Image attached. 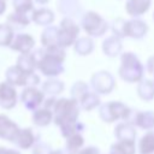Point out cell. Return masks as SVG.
<instances>
[{"label": "cell", "mask_w": 154, "mask_h": 154, "mask_svg": "<svg viewBox=\"0 0 154 154\" xmlns=\"http://www.w3.org/2000/svg\"><path fill=\"white\" fill-rule=\"evenodd\" d=\"M123 67L120 70V75L124 79L129 82H135L138 81L142 76V69L140 63L135 59L132 54H125L123 57Z\"/></svg>", "instance_id": "cell-3"}, {"label": "cell", "mask_w": 154, "mask_h": 154, "mask_svg": "<svg viewBox=\"0 0 154 154\" xmlns=\"http://www.w3.org/2000/svg\"><path fill=\"white\" fill-rule=\"evenodd\" d=\"M114 81L109 73L100 72L93 77V87L97 93L107 94L113 89Z\"/></svg>", "instance_id": "cell-13"}, {"label": "cell", "mask_w": 154, "mask_h": 154, "mask_svg": "<svg viewBox=\"0 0 154 154\" xmlns=\"http://www.w3.org/2000/svg\"><path fill=\"white\" fill-rule=\"evenodd\" d=\"M87 93H88V88H87V85H85L84 83H82V82L75 84V87H73L72 90H71L72 99L76 100L77 102L81 101V99H82Z\"/></svg>", "instance_id": "cell-31"}, {"label": "cell", "mask_w": 154, "mask_h": 154, "mask_svg": "<svg viewBox=\"0 0 154 154\" xmlns=\"http://www.w3.org/2000/svg\"><path fill=\"white\" fill-rule=\"evenodd\" d=\"M29 17L26 16V13H22V12H12L11 14H8L7 17V24L13 29V30H19L23 26H26L29 24Z\"/></svg>", "instance_id": "cell-20"}, {"label": "cell", "mask_w": 154, "mask_h": 154, "mask_svg": "<svg viewBox=\"0 0 154 154\" xmlns=\"http://www.w3.org/2000/svg\"><path fill=\"white\" fill-rule=\"evenodd\" d=\"M126 123H130L135 128L137 126L143 130L150 131L154 129V112H152V111L138 112V111L131 109V113H130Z\"/></svg>", "instance_id": "cell-5"}, {"label": "cell", "mask_w": 154, "mask_h": 154, "mask_svg": "<svg viewBox=\"0 0 154 154\" xmlns=\"http://www.w3.org/2000/svg\"><path fill=\"white\" fill-rule=\"evenodd\" d=\"M35 45L34 38L28 34H17L13 37V41L11 43V49L17 51L20 54H29Z\"/></svg>", "instance_id": "cell-10"}, {"label": "cell", "mask_w": 154, "mask_h": 154, "mask_svg": "<svg viewBox=\"0 0 154 154\" xmlns=\"http://www.w3.org/2000/svg\"><path fill=\"white\" fill-rule=\"evenodd\" d=\"M37 142H40V134L35 131L32 128H24L19 130L13 143L17 146V148L28 150V149H32V147Z\"/></svg>", "instance_id": "cell-4"}, {"label": "cell", "mask_w": 154, "mask_h": 154, "mask_svg": "<svg viewBox=\"0 0 154 154\" xmlns=\"http://www.w3.org/2000/svg\"><path fill=\"white\" fill-rule=\"evenodd\" d=\"M52 154H69L66 149H55L52 152Z\"/></svg>", "instance_id": "cell-38"}, {"label": "cell", "mask_w": 154, "mask_h": 154, "mask_svg": "<svg viewBox=\"0 0 154 154\" xmlns=\"http://www.w3.org/2000/svg\"><path fill=\"white\" fill-rule=\"evenodd\" d=\"M26 73L22 72L17 66H11L6 70L5 72V77H6V82L13 87L16 85H24L26 83Z\"/></svg>", "instance_id": "cell-15"}, {"label": "cell", "mask_w": 154, "mask_h": 154, "mask_svg": "<svg viewBox=\"0 0 154 154\" xmlns=\"http://www.w3.org/2000/svg\"><path fill=\"white\" fill-rule=\"evenodd\" d=\"M146 24H143L140 20H134L125 23V35H131L135 37H141L146 32Z\"/></svg>", "instance_id": "cell-23"}, {"label": "cell", "mask_w": 154, "mask_h": 154, "mask_svg": "<svg viewBox=\"0 0 154 154\" xmlns=\"http://www.w3.org/2000/svg\"><path fill=\"white\" fill-rule=\"evenodd\" d=\"M41 42L46 47L57 46V43H58V29L54 26L47 28L41 35Z\"/></svg>", "instance_id": "cell-24"}, {"label": "cell", "mask_w": 154, "mask_h": 154, "mask_svg": "<svg viewBox=\"0 0 154 154\" xmlns=\"http://www.w3.org/2000/svg\"><path fill=\"white\" fill-rule=\"evenodd\" d=\"M76 34H78V26L71 19H64L61 22V29L58 30V45L60 46L71 45Z\"/></svg>", "instance_id": "cell-8"}, {"label": "cell", "mask_w": 154, "mask_h": 154, "mask_svg": "<svg viewBox=\"0 0 154 154\" xmlns=\"http://www.w3.org/2000/svg\"><path fill=\"white\" fill-rule=\"evenodd\" d=\"M14 37V31L13 29L6 23V24H0V46H11L12 41Z\"/></svg>", "instance_id": "cell-26"}, {"label": "cell", "mask_w": 154, "mask_h": 154, "mask_svg": "<svg viewBox=\"0 0 154 154\" xmlns=\"http://www.w3.org/2000/svg\"><path fill=\"white\" fill-rule=\"evenodd\" d=\"M63 89H64V84H63V82H60L58 79H48L42 85V91L51 96L60 94L63 91Z\"/></svg>", "instance_id": "cell-25"}, {"label": "cell", "mask_w": 154, "mask_h": 154, "mask_svg": "<svg viewBox=\"0 0 154 154\" xmlns=\"http://www.w3.org/2000/svg\"><path fill=\"white\" fill-rule=\"evenodd\" d=\"M36 2H38V4H45V2H47L48 0H35Z\"/></svg>", "instance_id": "cell-39"}, {"label": "cell", "mask_w": 154, "mask_h": 154, "mask_svg": "<svg viewBox=\"0 0 154 154\" xmlns=\"http://www.w3.org/2000/svg\"><path fill=\"white\" fill-rule=\"evenodd\" d=\"M105 47V52L108 54L109 53V49H113V54L118 53L119 52V48H120V43L118 40H116L114 37H109V40H107L103 45Z\"/></svg>", "instance_id": "cell-34"}, {"label": "cell", "mask_w": 154, "mask_h": 154, "mask_svg": "<svg viewBox=\"0 0 154 154\" xmlns=\"http://www.w3.org/2000/svg\"><path fill=\"white\" fill-rule=\"evenodd\" d=\"M69 154H101L99 148L97 147H94V146H87V147H83L82 149L75 152V153H69Z\"/></svg>", "instance_id": "cell-35"}, {"label": "cell", "mask_w": 154, "mask_h": 154, "mask_svg": "<svg viewBox=\"0 0 154 154\" xmlns=\"http://www.w3.org/2000/svg\"><path fill=\"white\" fill-rule=\"evenodd\" d=\"M20 128L11 120L7 116L0 114V138L8 141V142H14Z\"/></svg>", "instance_id": "cell-9"}, {"label": "cell", "mask_w": 154, "mask_h": 154, "mask_svg": "<svg viewBox=\"0 0 154 154\" xmlns=\"http://www.w3.org/2000/svg\"><path fill=\"white\" fill-rule=\"evenodd\" d=\"M137 91L141 99L150 101L152 99H154V83H152L150 81H144L138 85Z\"/></svg>", "instance_id": "cell-29"}, {"label": "cell", "mask_w": 154, "mask_h": 154, "mask_svg": "<svg viewBox=\"0 0 154 154\" xmlns=\"http://www.w3.org/2000/svg\"><path fill=\"white\" fill-rule=\"evenodd\" d=\"M83 26L85 28V31L93 35H100L105 31L106 24L105 22L95 13H88L83 19Z\"/></svg>", "instance_id": "cell-11"}, {"label": "cell", "mask_w": 154, "mask_h": 154, "mask_svg": "<svg viewBox=\"0 0 154 154\" xmlns=\"http://www.w3.org/2000/svg\"><path fill=\"white\" fill-rule=\"evenodd\" d=\"M37 67L41 70V72L46 76H57L63 71V67L60 65V61H58L54 58H51L48 55H43V58L37 64Z\"/></svg>", "instance_id": "cell-12"}, {"label": "cell", "mask_w": 154, "mask_h": 154, "mask_svg": "<svg viewBox=\"0 0 154 154\" xmlns=\"http://www.w3.org/2000/svg\"><path fill=\"white\" fill-rule=\"evenodd\" d=\"M6 10V0H0V16L5 12Z\"/></svg>", "instance_id": "cell-37"}, {"label": "cell", "mask_w": 154, "mask_h": 154, "mask_svg": "<svg viewBox=\"0 0 154 154\" xmlns=\"http://www.w3.org/2000/svg\"><path fill=\"white\" fill-rule=\"evenodd\" d=\"M32 20L40 25H46V24H49L53 18H54V14L52 11H49L48 8H38L36 11L32 12Z\"/></svg>", "instance_id": "cell-22"}, {"label": "cell", "mask_w": 154, "mask_h": 154, "mask_svg": "<svg viewBox=\"0 0 154 154\" xmlns=\"http://www.w3.org/2000/svg\"><path fill=\"white\" fill-rule=\"evenodd\" d=\"M137 149L140 154H154V130L147 131L140 138Z\"/></svg>", "instance_id": "cell-18"}, {"label": "cell", "mask_w": 154, "mask_h": 154, "mask_svg": "<svg viewBox=\"0 0 154 154\" xmlns=\"http://www.w3.org/2000/svg\"><path fill=\"white\" fill-rule=\"evenodd\" d=\"M17 105L16 88L7 82L0 83V107L4 109H12Z\"/></svg>", "instance_id": "cell-7"}, {"label": "cell", "mask_w": 154, "mask_h": 154, "mask_svg": "<svg viewBox=\"0 0 154 154\" xmlns=\"http://www.w3.org/2000/svg\"><path fill=\"white\" fill-rule=\"evenodd\" d=\"M149 6V0H129L126 7L129 13L131 14H140L147 11Z\"/></svg>", "instance_id": "cell-28"}, {"label": "cell", "mask_w": 154, "mask_h": 154, "mask_svg": "<svg viewBox=\"0 0 154 154\" xmlns=\"http://www.w3.org/2000/svg\"><path fill=\"white\" fill-rule=\"evenodd\" d=\"M130 113H131V109L128 106H125L122 102H116V101L103 103L99 109L100 118L105 123H113L119 119L126 122L129 119Z\"/></svg>", "instance_id": "cell-2"}, {"label": "cell", "mask_w": 154, "mask_h": 154, "mask_svg": "<svg viewBox=\"0 0 154 154\" xmlns=\"http://www.w3.org/2000/svg\"><path fill=\"white\" fill-rule=\"evenodd\" d=\"M31 119L36 126L43 128V126L49 125L53 122V112L51 109L45 108V107H40L36 111H34Z\"/></svg>", "instance_id": "cell-16"}, {"label": "cell", "mask_w": 154, "mask_h": 154, "mask_svg": "<svg viewBox=\"0 0 154 154\" xmlns=\"http://www.w3.org/2000/svg\"><path fill=\"white\" fill-rule=\"evenodd\" d=\"M84 146V137L82 136L81 132H75L72 135H70L69 137H66V142H65V147L67 153H75L79 149H82Z\"/></svg>", "instance_id": "cell-21"}, {"label": "cell", "mask_w": 154, "mask_h": 154, "mask_svg": "<svg viewBox=\"0 0 154 154\" xmlns=\"http://www.w3.org/2000/svg\"><path fill=\"white\" fill-rule=\"evenodd\" d=\"M114 136L117 138V141H136L137 137V132H136V128L134 125H131L130 123L123 122L116 125L114 128Z\"/></svg>", "instance_id": "cell-14"}, {"label": "cell", "mask_w": 154, "mask_h": 154, "mask_svg": "<svg viewBox=\"0 0 154 154\" xmlns=\"http://www.w3.org/2000/svg\"><path fill=\"white\" fill-rule=\"evenodd\" d=\"M91 47H93V43H91L90 40H88V38H82V40H79V41L77 42V45H76V51H78L79 53L84 54V53L90 52Z\"/></svg>", "instance_id": "cell-33"}, {"label": "cell", "mask_w": 154, "mask_h": 154, "mask_svg": "<svg viewBox=\"0 0 154 154\" xmlns=\"http://www.w3.org/2000/svg\"><path fill=\"white\" fill-rule=\"evenodd\" d=\"M136 143L132 141H117L111 146L108 154H136Z\"/></svg>", "instance_id": "cell-17"}, {"label": "cell", "mask_w": 154, "mask_h": 154, "mask_svg": "<svg viewBox=\"0 0 154 154\" xmlns=\"http://www.w3.org/2000/svg\"><path fill=\"white\" fill-rule=\"evenodd\" d=\"M52 152H53V149L48 143L40 141L32 147L31 154H52Z\"/></svg>", "instance_id": "cell-32"}, {"label": "cell", "mask_w": 154, "mask_h": 154, "mask_svg": "<svg viewBox=\"0 0 154 154\" xmlns=\"http://www.w3.org/2000/svg\"><path fill=\"white\" fill-rule=\"evenodd\" d=\"M12 5L16 12L26 13L32 10V1L31 0H12Z\"/></svg>", "instance_id": "cell-30"}, {"label": "cell", "mask_w": 154, "mask_h": 154, "mask_svg": "<svg viewBox=\"0 0 154 154\" xmlns=\"http://www.w3.org/2000/svg\"><path fill=\"white\" fill-rule=\"evenodd\" d=\"M43 91L37 88H25L20 94V101L29 111H36L43 102Z\"/></svg>", "instance_id": "cell-6"}, {"label": "cell", "mask_w": 154, "mask_h": 154, "mask_svg": "<svg viewBox=\"0 0 154 154\" xmlns=\"http://www.w3.org/2000/svg\"><path fill=\"white\" fill-rule=\"evenodd\" d=\"M16 66L22 72H24L26 75H30V73H34V70L37 65H36V61H35L32 54L29 53V54H20L17 59V65Z\"/></svg>", "instance_id": "cell-19"}, {"label": "cell", "mask_w": 154, "mask_h": 154, "mask_svg": "<svg viewBox=\"0 0 154 154\" xmlns=\"http://www.w3.org/2000/svg\"><path fill=\"white\" fill-rule=\"evenodd\" d=\"M78 102L73 99H59L53 108V122L59 126L60 134L66 138L75 132H82L84 125L78 122Z\"/></svg>", "instance_id": "cell-1"}, {"label": "cell", "mask_w": 154, "mask_h": 154, "mask_svg": "<svg viewBox=\"0 0 154 154\" xmlns=\"http://www.w3.org/2000/svg\"><path fill=\"white\" fill-rule=\"evenodd\" d=\"M81 107L84 111H91L95 107H97L100 105V99L96 94L94 93H87L82 99H81Z\"/></svg>", "instance_id": "cell-27"}, {"label": "cell", "mask_w": 154, "mask_h": 154, "mask_svg": "<svg viewBox=\"0 0 154 154\" xmlns=\"http://www.w3.org/2000/svg\"><path fill=\"white\" fill-rule=\"evenodd\" d=\"M0 154H22L19 150L13 149V148H6L0 146Z\"/></svg>", "instance_id": "cell-36"}]
</instances>
